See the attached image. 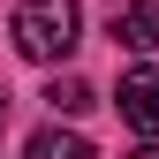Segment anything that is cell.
<instances>
[{"label":"cell","instance_id":"1","mask_svg":"<svg viewBox=\"0 0 159 159\" xmlns=\"http://www.w3.org/2000/svg\"><path fill=\"white\" fill-rule=\"evenodd\" d=\"M84 38V8L76 0H23L15 8V53L23 61H68Z\"/></svg>","mask_w":159,"mask_h":159},{"label":"cell","instance_id":"2","mask_svg":"<svg viewBox=\"0 0 159 159\" xmlns=\"http://www.w3.org/2000/svg\"><path fill=\"white\" fill-rule=\"evenodd\" d=\"M121 121L136 136H159V68H129L121 76Z\"/></svg>","mask_w":159,"mask_h":159},{"label":"cell","instance_id":"3","mask_svg":"<svg viewBox=\"0 0 159 159\" xmlns=\"http://www.w3.org/2000/svg\"><path fill=\"white\" fill-rule=\"evenodd\" d=\"M114 38L129 53H152L159 46V0H114Z\"/></svg>","mask_w":159,"mask_h":159},{"label":"cell","instance_id":"4","mask_svg":"<svg viewBox=\"0 0 159 159\" xmlns=\"http://www.w3.org/2000/svg\"><path fill=\"white\" fill-rule=\"evenodd\" d=\"M30 159H98V152H91L76 129H38V136H30Z\"/></svg>","mask_w":159,"mask_h":159},{"label":"cell","instance_id":"5","mask_svg":"<svg viewBox=\"0 0 159 159\" xmlns=\"http://www.w3.org/2000/svg\"><path fill=\"white\" fill-rule=\"evenodd\" d=\"M53 114H91V84H84V76H53Z\"/></svg>","mask_w":159,"mask_h":159},{"label":"cell","instance_id":"6","mask_svg":"<svg viewBox=\"0 0 159 159\" xmlns=\"http://www.w3.org/2000/svg\"><path fill=\"white\" fill-rule=\"evenodd\" d=\"M129 159H159V144H144V152H129Z\"/></svg>","mask_w":159,"mask_h":159},{"label":"cell","instance_id":"7","mask_svg":"<svg viewBox=\"0 0 159 159\" xmlns=\"http://www.w3.org/2000/svg\"><path fill=\"white\" fill-rule=\"evenodd\" d=\"M0 121H8V91H0Z\"/></svg>","mask_w":159,"mask_h":159}]
</instances>
